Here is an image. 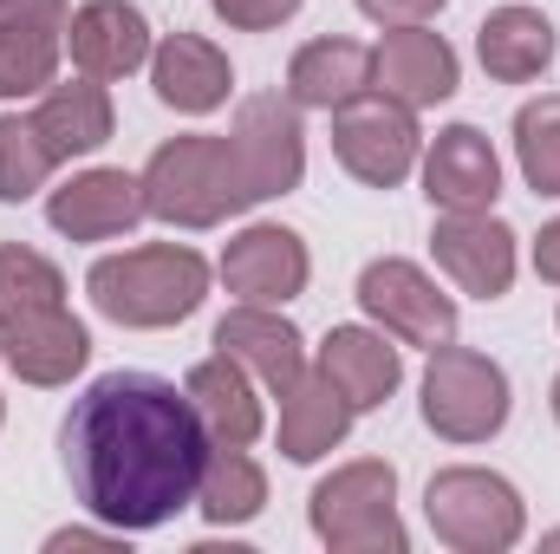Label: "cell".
Instances as JSON below:
<instances>
[{
	"instance_id": "cell-1",
	"label": "cell",
	"mask_w": 560,
	"mask_h": 554,
	"mask_svg": "<svg viewBox=\"0 0 560 554\" xmlns=\"http://www.w3.org/2000/svg\"><path fill=\"white\" fill-rule=\"evenodd\" d=\"M59 457L85 516L125 535H150L196 503L215 437L189 392H176L170 379L105 372L72 399L59 424Z\"/></svg>"
},
{
	"instance_id": "cell-2",
	"label": "cell",
	"mask_w": 560,
	"mask_h": 554,
	"mask_svg": "<svg viewBox=\"0 0 560 554\" xmlns=\"http://www.w3.org/2000/svg\"><path fill=\"white\" fill-rule=\"evenodd\" d=\"M85 293L112 326H138V333L183 326L209 300V262L183 242H143V249L92 262Z\"/></svg>"
},
{
	"instance_id": "cell-3",
	"label": "cell",
	"mask_w": 560,
	"mask_h": 554,
	"mask_svg": "<svg viewBox=\"0 0 560 554\" xmlns=\"http://www.w3.org/2000/svg\"><path fill=\"white\" fill-rule=\"evenodd\" d=\"M143 209L170 229H215V222L242 216L248 196H242L235 143L215 138V131L156 143L150 163H143Z\"/></svg>"
},
{
	"instance_id": "cell-4",
	"label": "cell",
	"mask_w": 560,
	"mask_h": 554,
	"mask_svg": "<svg viewBox=\"0 0 560 554\" xmlns=\"http://www.w3.org/2000/svg\"><path fill=\"white\" fill-rule=\"evenodd\" d=\"M306 522L332 554H405L411 535L398 522V470L385 457L339 463L332 476L313 483Z\"/></svg>"
},
{
	"instance_id": "cell-5",
	"label": "cell",
	"mask_w": 560,
	"mask_h": 554,
	"mask_svg": "<svg viewBox=\"0 0 560 554\" xmlns=\"http://www.w3.org/2000/svg\"><path fill=\"white\" fill-rule=\"evenodd\" d=\"M423 516H430L436 542L456 554H502L528 529L522 489L509 476H495V470H476V463L436 470L430 489H423Z\"/></svg>"
},
{
	"instance_id": "cell-6",
	"label": "cell",
	"mask_w": 560,
	"mask_h": 554,
	"mask_svg": "<svg viewBox=\"0 0 560 554\" xmlns=\"http://www.w3.org/2000/svg\"><path fill=\"white\" fill-rule=\"evenodd\" d=\"M515 412V392H509V372L476 353V346H430V366H423V424L443 437V443H489Z\"/></svg>"
},
{
	"instance_id": "cell-7",
	"label": "cell",
	"mask_w": 560,
	"mask_h": 554,
	"mask_svg": "<svg viewBox=\"0 0 560 554\" xmlns=\"http://www.w3.org/2000/svg\"><path fill=\"white\" fill-rule=\"evenodd\" d=\"M332 157L365 189H398L423 157L418 112L398 105V99H385V92H365V99L339 105L332 112Z\"/></svg>"
},
{
	"instance_id": "cell-8",
	"label": "cell",
	"mask_w": 560,
	"mask_h": 554,
	"mask_svg": "<svg viewBox=\"0 0 560 554\" xmlns=\"http://www.w3.org/2000/svg\"><path fill=\"white\" fill-rule=\"evenodd\" d=\"M229 143H235V170H242L248 209L300 189V176H306V131H300V105L293 99H280V92L242 99Z\"/></svg>"
},
{
	"instance_id": "cell-9",
	"label": "cell",
	"mask_w": 560,
	"mask_h": 554,
	"mask_svg": "<svg viewBox=\"0 0 560 554\" xmlns=\"http://www.w3.org/2000/svg\"><path fill=\"white\" fill-rule=\"evenodd\" d=\"M359 307L372 313L378 333H392L398 346H443L456 339V300L423 275L405 255H378L359 275Z\"/></svg>"
},
{
	"instance_id": "cell-10",
	"label": "cell",
	"mask_w": 560,
	"mask_h": 554,
	"mask_svg": "<svg viewBox=\"0 0 560 554\" xmlns=\"http://www.w3.org/2000/svg\"><path fill=\"white\" fill-rule=\"evenodd\" d=\"M306 280H313V255L280 222H248L222 249V287L248 307H287V300L306 293Z\"/></svg>"
},
{
	"instance_id": "cell-11",
	"label": "cell",
	"mask_w": 560,
	"mask_h": 554,
	"mask_svg": "<svg viewBox=\"0 0 560 554\" xmlns=\"http://www.w3.org/2000/svg\"><path fill=\"white\" fill-rule=\"evenodd\" d=\"M66 0H0V99H39L59 79Z\"/></svg>"
},
{
	"instance_id": "cell-12",
	"label": "cell",
	"mask_w": 560,
	"mask_h": 554,
	"mask_svg": "<svg viewBox=\"0 0 560 554\" xmlns=\"http://www.w3.org/2000/svg\"><path fill=\"white\" fill-rule=\"evenodd\" d=\"M143 216V176L131 170H79L72 183H59L46 196V222L72 242H118L131 235Z\"/></svg>"
},
{
	"instance_id": "cell-13",
	"label": "cell",
	"mask_w": 560,
	"mask_h": 554,
	"mask_svg": "<svg viewBox=\"0 0 560 554\" xmlns=\"http://www.w3.org/2000/svg\"><path fill=\"white\" fill-rule=\"evenodd\" d=\"M456 46L430 26H392L378 46H372V92L411 105V112H430L443 99H456Z\"/></svg>"
},
{
	"instance_id": "cell-14",
	"label": "cell",
	"mask_w": 560,
	"mask_h": 554,
	"mask_svg": "<svg viewBox=\"0 0 560 554\" xmlns=\"http://www.w3.org/2000/svg\"><path fill=\"white\" fill-rule=\"evenodd\" d=\"M423 196L443 216H482L502 196V157L476 125H450L423 150Z\"/></svg>"
},
{
	"instance_id": "cell-15",
	"label": "cell",
	"mask_w": 560,
	"mask_h": 554,
	"mask_svg": "<svg viewBox=\"0 0 560 554\" xmlns=\"http://www.w3.org/2000/svg\"><path fill=\"white\" fill-rule=\"evenodd\" d=\"M430 255L436 268L476 300H502L515 287V229L502 216H443L430 229Z\"/></svg>"
},
{
	"instance_id": "cell-16",
	"label": "cell",
	"mask_w": 560,
	"mask_h": 554,
	"mask_svg": "<svg viewBox=\"0 0 560 554\" xmlns=\"http://www.w3.org/2000/svg\"><path fill=\"white\" fill-rule=\"evenodd\" d=\"M0 359L7 372H20L26 385H72L92 359V333L85 320H72L66 307H46V313H20V320H0Z\"/></svg>"
},
{
	"instance_id": "cell-17",
	"label": "cell",
	"mask_w": 560,
	"mask_h": 554,
	"mask_svg": "<svg viewBox=\"0 0 560 554\" xmlns=\"http://www.w3.org/2000/svg\"><path fill=\"white\" fill-rule=\"evenodd\" d=\"M150 85L170 112L183 118H209L215 105H229L235 92V66L215 39L202 33H170L163 46H150Z\"/></svg>"
},
{
	"instance_id": "cell-18",
	"label": "cell",
	"mask_w": 560,
	"mask_h": 554,
	"mask_svg": "<svg viewBox=\"0 0 560 554\" xmlns=\"http://www.w3.org/2000/svg\"><path fill=\"white\" fill-rule=\"evenodd\" d=\"M66 53L85 79H131L150 66V20L131 0H85L66 20Z\"/></svg>"
},
{
	"instance_id": "cell-19",
	"label": "cell",
	"mask_w": 560,
	"mask_h": 554,
	"mask_svg": "<svg viewBox=\"0 0 560 554\" xmlns=\"http://www.w3.org/2000/svg\"><path fill=\"white\" fill-rule=\"evenodd\" d=\"M215 353H229L235 366H248L275 399L306 372V339H300L293 320H280V307H248V300H235V307L215 320Z\"/></svg>"
},
{
	"instance_id": "cell-20",
	"label": "cell",
	"mask_w": 560,
	"mask_h": 554,
	"mask_svg": "<svg viewBox=\"0 0 560 554\" xmlns=\"http://www.w3.org/2000/svg\"><path fill=\"white\" fill-rule=\"evenodd\" d=\"M319 372L332 379V392L352 405V412H378L398 379H405V353L392 346V333H372V326H332L326 346H319Z\"/></svg>"
},
{
	"instance_id": "cell-21",
	"label": "cell",
	"mask_w": 560,
	"mask_h": 554,
	"mask_svg": "<svg viewBox=\"0 0 560 554\" xmlns=\"http://www.w3.org/2000/svg\"><path fill=\"white\" fill-rule=\"evenodd\" d=\"M365 92H372V46H359V39L326 33V39H306L287 59V99L300 112H326L332 118L339 105H352Z\"/></svg>"
},
{
	"instance_id": "cell-22",
	"label": "cell",
	"mask_w": 560,
	"mask_h": 554,
	"mask_svg": "<svg viewBox=\"0 0 560 554\" xmlns=\"http://www.w3.org/2000/svg\"><path fill=\"white\" fill-rule=\"evenodd\" d=\"M33 125H39V138H46V150L59 163H72V157H92V150L112 143L118 112H112L105 79H66V85L52 79L39 92V105H33Z\"/></svg>"
},
{
	"instance_id": "cell-23",
	"label": "cell",
	"mask_w": 560,
	"mask_h": 554,
	"mask_svg": "<svg viewBox=\"0 0 560 554\" xmlns=\"http://www.w3.org/2000/svg\"><path fill=\"white\" fill-rule=\"evenodd\" d=\"M352 417L359 412L332 392L326 372H300V379L280 392V457H287V463H319V457H332V450L346 443Z\"/></svg>"
},
{
	"instance_id": "cell-24",
	"label": "cell",
	"mask_w": 560,
	"mask_h": 554,
	"mask_svg": "<svg viewBox=\"0 0 560 554\" xmlns=\"http://www.w3.org/2000/svg\"><path fill=\"white\" fill-rule=\"evenodd\" d=\"M476 59L495 85H535L555 59V20L535 7H495L476 26Z\"/></svg>"
},
{
	"instance_id": "cell-25",
	"label": "cell",
	"mask_w": 560,
	"mask_h": 554,
	"mask_svg": "<svg viewBox=\"0 0 560 554\" xmlns=\"http://www.w3.org/2000/svg\"><path fill=\"white\" fill-rule=\"evenodd\" d=\"M189 405L202 412L209 424V437L215 443H229V450H248L255 437H261V399H255V372L248 366H235L229 353H215V359H202L196 372H189Z\"/></svg>"
},
{
	"instance_id": "cell-26",
	"label": "cell",
	"mask_w": 560,
	"mask_h": 554,
	"mask_svg": "<svg viewBox=\"0 0 560 554\" xmlns=\"http://www.w3.org/2000/svg\"><path fill=\"white\" fill-rule=\"evenodd\" d=\"M196 509L209 529H242L268 509V470L248 457V450H229L215 443L209 470H202V489H196Z\"/></svg>"
},
{
	"instance_id": "cell-27",
	"label": "cell",
	"mask_w": 560,
	"mask_h": 554,
	"mask_svg": "<svg viewBox=\"0 0 560 554\" xmlns=\"http://www.w3.org/2000/svg\"><path fill=\"white\" fill-rule=\"evenodd\" d=\"M46 307H66V275H59V262H46L39 249L0 242V320L46 313Z\"/></svg>"
},
{
	"instance_id": "cell-28",
	"label": "cell",
	"mask_w": 560,
	"mask_h": 554,
	"mask_svg": "<svg viewBox=\"0 0 560 554\" xmlns=\"http://www.w3.org/2000/svg\"><path fill=\"white\" fill-rule=\"evenodd\" d=\"M515 163L535 196H560V92H541L515 112Z\"/></svg>"
},
{
	"instance_id": "cell-29",
	"label": "cell",
	"mask_w": 560,
	"mask_h": 554,
	"mask_svg": "<svg viewBox=\"0 0 560 554\" xmlns=\"http://www.w3.org/2000/svg\"><path fill=\"white\" fill-rule=\"evenodd\" d=\"M52 170H59V157L46 150L39 125L0 112V203H26V196H39Z\"/></svg>"
},
{
	"instance_id": "cell-30",
	"label": "cell",
	"mask_w": 560,
	"mask_h": 554,
	"mask_svg": "<svg viewBox=\"0 0 560 554\" xmlns=\"http://www.w3.org/2000/svg\"><path fill=\"white\" fill-rule=\"evenodd\" d=\"M215 20H229L235 33H275L300 13V0H209Z\"/></svg>"
},
{
	"instance_id": "cell-31",
	"label": "cell",
	"mask_w": 560,
	"mask_h": 554,
	"mask_svg": "<svg viewBox=\"0 0 560 554\" xmlns=\"http://www.w3.org/2000/svg\"><path fill=\"white\" fill-rule=\"evenodd\" d=\"M359 13L378 20V26H423V20L443 13V0H359Z\"/></svg>"
},
{
	"instance_id": "cell-32",
	"label": "cell",
	"mask_w": 560,
	"mask_h": 554,
	"mask_svg": "<svg viewBox=\"0 0 560 554\" xmlns=\"http://www.w3.org/2000/svg\"><path fill=\"white\" fill-rule=\"evenodd\" d=\"M46 549L52 554H66V549H125V529H59Z\"/></svg>"
},
{
	"instance_id": "cell-33",
	"label": "cell",
	"mask_w": 560,
	"mask_h": 554,
	"mask_svg": "<svg viewBox=\"0 0 560 554\" xmlns=\"http://www.w3.org/2000/svg\"><path fill=\"white\" fill-rule=\"evenodd\" d=\"M535 275L560 287V216L541 229V235H535Z\"/></svg>"
},
{
	"instance_id": "cell-34",
	"label": "cell",
	"mask_w": 560,
	"mask_h": 554,
	"mask_svg": "<svg viewBox=\"0 0 560 554\" xmlns=\"http://www.w3.org/2000/svg\"><path fill=\"white\" fill-rule=\"evenodd\" d=\"M548 405H555V417H560V379H555V399H548Z\"/></svg>"
},
{
	"instance_id": "cell-35",
	"label": "cell",
	"mask_w": 560,
	"mask_h": 554,
	"mask_svg": "<svg viewBox=\"0 0 560 554\" xmlns=\"http://www.w3.org/2000/svg\"><path fill=\"white\" fill-rule=\"evenodd\" d=\"M548 549H560V535H548Z\"/></svg>"
},
{
	"instance_id": "cell-36",
	"label": "cell",
	"mask_w": 560,
	"mask_h": 554,
	"mask_svg": "<svg viewBox=\"0 0 560 554\" xmlns=\"http://www.w3.org/2000/svg\"><path fill=\"white\" fill-rule=\"evenodd\" d=\"M0 417H7V405H0Z\"/></svg>"
}]
</instances>
